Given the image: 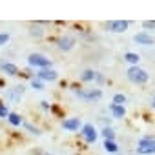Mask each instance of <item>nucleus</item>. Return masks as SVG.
I'll list each match as a JSON object with an SVG mask.
<instances>
[{
    "mask_svg": "<svg viewBox=\"0 0 155 155\" xmlns=\"http://www.w3.org/2000/svg\"><path fill=\"white\" fill-rule=\"evenodd\" d=\"M128 79H130L131 82H135V84H144V82H148L150 75H148L142 68H139V66H131V68L128 69Z\"/></svg>",
    "mask_w": 155,
    "mask_h": 155,
    "instance_id": "obj_1",
    "label": "nucleus"
},
{
    "mask_svg": "<svg viewBox=\"0 0 155 155\" xmlns=\"http://www.w3.org/2000/svg\"><path fill=\"white\" fill-rule=\"evenodd\" d=\"M28 64L31 68H38V69H46V68H51V60L40 53H31L28 57Z\"/></svg>",
    "mask_w": 155,
    "mask_h": 155,
    "instance_id": "obj_2",
    "label": "nucleus"
},
{
    "mask_svg": "<svg viewBox=\"0 0 155 155\" xmlns=\"http://www.w3.org/2000/svg\"><path fill=\"white\" fill-rule=\"evenodd\" d=\"M81 133H82V137H84L86 142H95L97 140V131H95V128L91 124H84L82 130H81Z\"/></svg>",
    "mask_w": 155,
    "mask_h": 155,
    "instance_id": "obj_3",
    "label": "nucleus"
},
{
    "mask_svg": "<svg viewBox=\"0 0 155 155\" xmlns=\"http://www.w3.org/2000/svg\"><path fill=\"white\" fill-rule=\"evenodd\" d=\"M81 99H86V101H97L102 97V91L101 90H90V91H77Z\"/></svg>",
    "mask_w": 155,
    "mask_h": 155,
    "instance_id": "obj_4",
    "label": "nucleus"
},
{
    "mask_svg": "<svg viewBox=\"0 0 155 155\" xmlns=\"http://www.w3.org/2000/svg\"><path fill=\"white\" fill-rule=\"evenodd\" d=\"M73 46H75V38H73L71 35H64V37H60V40H58V48H60L62 51H69Z\"/></svg>",
    "mask_w": 155,
    "mask_h": 155,
    "instance_id": "obj_5",
    "label": "nucleus"
},
{
    "mask_svg": "<svg viewBox=\"0 0 155 155\" xmlns=\"http://www.w3.org/2000/svg\"><path fill=\"white\" fill-rule=\"evenodd\" d=\"M57 77H58V73L53 71L51 68L38 69V79H42V81H57Z\"/></svg>",
    "mask_w": 155,
    "mask_h": 155,
    "instance_id": "obj_6",
    "label": "nucleus"
},
{
    "mask_svg": "<svg viewBox=\"0 0 155 155\" xmlns=\"http://www.w3.org/2000/svg\"><path fill=\"white\" fill-rule=\"evenodd\" d=\"M128 22L126 20H113L111 24H110V29L113 31V33H124L126 29H128Z\"/></svg>",
    "mask_w": 155,
    "mask_h": 155,
    "instance_id": "obj_7",
    "label": "nucleus"
},
{
    "mask_svg": "<svg viewBox=\"0 0 155 155\" xmlns=\"http://www.w3.org/2000/svg\"><path fill=\"white\" fill-rule=\"evenodd\" d=\"M133 40L140 46H153V37H150L148 33H139L133 37Z\"/></svg>",
    "mask_w": 155,
    "mask_h": 155,
    "instance_id": "obj_8",
    "label": "nucleus"
},
{
    "mask_svg": "<svg viewBox=\"0 0 155 155\" xmlns=\"http://www.w3.org/2000/svg\"><path fill=\"white\" fill-rule=\"evenodd\" d=\"M62 126H64L66 130H71V131H75V130H79V126H81V120H79V119H66V120L62 122Z\"/></svg>",
    "mask_w": 155,
    "mask_h": 155,
    "instance_id": "obj_9",
    "label": "nucleus"
},
{
    "mask_svg": "<svg viewBox=\"0 0 155 155\" xmlns=\"http://www.w3.org/2000/svg\"><path fill=\"white\" fill-rule=\"evenodd\" d=\"M110 110H111V113H113V117H115V119H122V117L126 115V110H124V106L110 104Z\"/></svg>",
    "mask_w": 155,
    "mask_h": 155,
    "instance_id": "obj_10",
    "label": "nucleus"
},
{
    "mask_svg": "<svg viewBox=\"0 0 155 155\" xmlns=\"http://www.w3.org/2000/svg\"><path fill=\"white\" fill-rule=\"evenodd\" d=\"M155 146V137H144L139 140V148L137 150H146V148H151Z\"/></svg>",
    "mask_w": 155,
    "mask_h": 155,
    "instance_id": "obj_11",
    "label": "nucleus"
},
{
    "mask_svg": "<svg viewBox=\"0 0 155 155\" xmlns=\"http://www.w3.org/2000/svg\"><path fill=\"white\" fill-rule=\"evenodd\" d=\"M0 69H4L8 75H17L18 73L17 66L15 64H9V62H0Z\"/></svg>",
    "mask_w": 155,
    "mask_h": 155,
    "instance_id": "obj_12",
    "label": "nucleus"
},
{
    "mask_svg": "<svg viewBox=\"0 0 155 155\" xmlns=\"http://www.w3.org/2000/svg\"><path fill=\"white\" fill-rule=\"evenodd\" d=\"M104 150L110 151V153H117V151H119V146H117L113 140H106V142H104Z\"/></svg>",
    "mask_w": 155,
    "mask_h": 155,
    "instance_id": "obj_13",
    "label": "nucleus"
},
{
    "mask_svg": "<svg viewBox=\"0 0 155 155\" xmlns=\"http://www.w3.org/2000/svg\"><path fill=\"white\" fill-rule=\"evenodd\" d=\"M124 60L130 62V64H139L140 58H139V55H135V53H126V55H124Z\"/></svg>",
    "mask_w": 155,
    "mask_h": 155,
    "instance_id": "obj_14",
    "label": "nucleus"
},
{
    "mask_svg": "<svg viewBox=\"0 0 155 155\" xmlns=\"http://www.w3.org/2000/svg\"><path fill=\"white\" fill-rule=\"evenodd\" d=\"M81 79H82V81H86V82L93 81V79H95V71H91V69H86V71L81 75Z\"/></svg>",
    "mask_w": 155,
    "mask_h": 155,
    "instance_id": "obj_15",
    "label": "nucleus"
},
{
    "mask_svg": "<svg viewBox=\"0 0 155 155\" xmlns=\"http://www.w3.org/2000/svg\"><path fill=\"white\" fill-rule=\"evenodd\" d=\"M113 104H117V106H124V104H126V97H124L122 93H117V95L113 97Z\"/></svg>",
    "mask_w": 155,
    "mask_h": 155,
    "instance_id": "obj_16",
    "label": "nucleus"
},
{
    "mask_svg": "<svg viewBox=\"0 0 155 155\" xmlns=\"http://www.w3.org/2000/svg\"><path fill=\"white\" fill-rule=\"evenodd\" d=\"M8 119H9V122H11V124H15V126L22 124V119H20V115H17V113H9V115H8Z\"/></svg>",
    "mask_w": 155,
    "mask_h": 155,
    "instance_id": "obj_17",
    "label": "nucleus"
},
{
    "mask_svg": "<svg viewBox=\"0 0 155 155\" xmlns=\"http://www.w3.org/2000/svg\"><path fill=\"white\" fill-rule=\"evenodd\" d=\"M102 135L106 137V140H113V139H115V133H113V130H111V128H104Z\"/></svg>",
    "mask_w": 155,
    "mask_h": 155,
    "instance_id": "obj_18",
    "label": "nucleus"
},
{
    "mask_svg": "<svg viewBox=\"0 0 155 155\" xmlns=\"http://www.w3.org/2000/svg\"><path fill=\"white\" fill-rule=\"evenodd\" d=\"M22 126H24L26 130H29L31 133H35V135H38V133H40V131H38V128H35V126H31V124H29V122H26V120H22Z\"/></svg>",
    "mask_w": 155,
    "mask_h": 155,
    "instance_id": "obj_19",
    "label": "nucleus"
},
{
    "mask_svg": "<svg viewBox=\"0 0 155 155\" xmlns=\"http://www.w3.org/2000/svg\"><path fill=\"white\" fill-rule=\"evenodd\" d=\"M9 42V33H0V46Z\"/></svg>",
    "mask_w": 155,
    "mask_h": 155,
    "instance_id": "obj_20",
    "label": "nucleus"
},
{
    "mask_svg": "<svg viewBox=\"0 0 155 155\" xmlns=\"http://www.w3.org/2000/svg\"><path fill=\"white\" fill-rule=\"evenodd\" d=\"M142 26H144L146 29H155V20H144Z\"/></svg>",
    "mask_w": 155,
    "mask_h": 155,
    "instance_id": "obj_21",
    "label": "nucleus"
},
{
    "mask_svg": "<svg viewBox=\"0 0 155 155\" xmlns=\"http://www.w3.org/2000/svg\"><path fill=\"white\" fill-rule=\"evenodd\" d=\"M139 153H142V155H150V153H155V146H151V148H146V150H137Z\"/></svg>",
    "mask_w": 155,
    "mask_h": 155,
    "instance_id": "obj_22",
    "label": "nucleus"
},
{
    "mask_svg": "<svg viewBox=\"0 0 155 155\" xmlns=\"http://www.w3.org/2000/svg\"><path fill=\"white\" fill-rule=\"evenodd\" d=\"M9 115V111H8V108L2 104V102H0V117H8Z\"/></svg>",
    "mask_w": 155,
    "mask_h": 155,
    "instance_id": "obj_23",
    "label": "nucleus"
},
{
    "mask_svg": "<svg viewBox=\"0 0 155 155\" xmlns=\"http://www.w3.org/2000/svg\"><path fill=\"white\" fill-rule=\"evenodd\" d=\"M31 86H33L35 90H42V82H40V81H37V79H35V81H31Z\"/></svg>",
    "mask_w": 155,
    "mask_h": 155,
    "instance_id": "obj_24",
    "label": "nucleus"
},
{
    "mask_svg": "<svg viewBox=\"0 0 155 155\" xmlns=\"http://www.w3.org/2000/svg\"><path fill=\"white\" fill-rule=\"evenodd\" d=\"M153 106H155V97H153Z\"/></svg>",
    "mask_w": 155,
    "mask_h": 155,
    "instance_id": "obj_25",
    "label": "nucleus"
}]
</instances>
